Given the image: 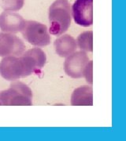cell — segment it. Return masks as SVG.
Returning a JSON list of instances; mask_svg holds the SVG:
<instances>
[{"label":"cell","instance_id":"obj_1","mask_svg":"<svg viewBox=\"0 0 126 141\" xmlns=\"http://www.w3.org/2000/svg\"><path fill=\"white\" fill-rule=\"evenodd\" d=\"M49 33L62 35L69 29L71 24V6L68 0H56L49 8Z\"/></svg>","mask_w":126,"mask_h":141},{"label":"cell","instance_id":"obj_8","mask_svg":"<svg viewBox=\"0 0 126 141\" xmlns=\"http://www.w3.org/2000/svg\"><path fill=\"white\" fill-rule=\"evenodd\" d=\"M25 21L19 13L5 10L0 14V30L2 32L11 34L21 32Z\"/></svg>","mask_w":126,"mask_h":141},{"label":"cell","instance_id":"obj_6","mask_svg":"<svg viewBox=\"0 0 126 141\" xmlns=\"http://www.w3.org/2000/svg\"><path fill=\"white\" fill-rule=\"evenodd\" d=\"M71 15L78 25L92 26L93 24V0H76L72 6Z\"/></svg>","mask_w":126,"mask_h":141},{"label":"cell","instance_id":"obj_10","mask_svg":"<svg viewBox=\"0 0 126 141\" xmlns=\"http://www.w3.org/2000/svg\"><path fill=\"white\" fill-rule=\"evenodd\" d=\"M55 52L61 57H67L73 53L77 47L76 41L69 35H63L54 41Z\"/></svg>","mask_w":126,"mask_h":141},{"label":"cell","instance_id":"obj_13","mask_svg":"<svg viewBox=\"0 0 126 141\" xmlns=\"http://www.w3.org/2000/svg\"><path fill=\"white\" fill-rule=\"evenodd\" d=\"M24 0H0V6L7 11H17L22 8Z\"/></svg>","mask_w":126,"mask_h":141},{"label":"cell","instance_id":"obj_11","mask_svg":"<svg viewBox=\"0 0 126 141\" xmlns=\"http://www.w3.org/2000/svg\"><path fill=\"white\" fill-rule=\"evenodd\" d=\"M73 106H92L93 89L92 86H83L73 91L71 96Z\"/></svg>","mask_w":126,"mask_h":141},{"label":"cell","instance_id":"obj_2","mask_svg":"<svg viewBox=\"0 0 126 141\" xmlns=\"http://www.w3.org/2000/svg\"><path fill=\"white\" fill-rule=\"evenodd\" d=\"M32 104V92L21 82L13 81L7 89L0 92V105L30 106Z\"/></svg>","mask_w":126,"mask_h":141},{"label":"cell","instance_id":"obj_4","mask_svg":"<svg viewBox=\"0 0 126 141\" xmlns=\"http://www.w3.org/2000/svg\"><path fill=\"white\" fill-rule=\"evenodd\" d=\"M21 32L24 39L35 46H46L51 43L47 27L38 21L26 20Z\"/></svg>","mask_w":126,"mask_h":141},{"label":"cell","instance_id":"obj_5","mask_svg":"<svg viewBox=\"0 0 126 141\" xmlns=\"http://www.w3.org/2000/svg\"><path fill=\"white\" fill-rule=\"evenodd\" d=\"M89 61L88 56L84 51H75L65 59L64 63L65 72L73 79L83 78L84 70Z\"/></svg>","mask_w":126,"mask_h":141},{"label":"cell","instance_id":"obj_14","mask_svg":"<svg viewBox=\"0 0 126 141\" xmlns=\"http://www.w3.org/2000/svg\"><path fill=\"white\" fill-rule=\"evenodd\" d=\"M93 62L92 61H90L88 62V63L87 64L86 68L84 70V75L83 77L85 78V79L87 81V82L90 84V85H92L93 83Z\"/></svg>","mask_w":126,"mask_h":141},{"label":"cell","instance_id":"obj_7","mask_svg":"<svg viewBox=\"0 0 126 141\" xmlns=\"http://www.w3.org/2000/svg\"><path fill=\"white\" fill-rule=\"evenodd\" d=\"M25 49L23 41L15 35L0 32V56H20L25 51Z\"/></svg>","mask_w":126,"mask_h":141},{"label":"cell","instance_id":"obj_3","mask_svg":"<svg viewBox=\"0 0 126 141\" xmlns=\"http://www.w3.org/2000/svg\"><path fill=\"white\" fill-rule=\"evenodd\" d=\"M0 75L3 79L13 82L31 75L21 56H8L0 62Z\"/></svg>","mask_w":126,"mask_h":141},{"label":"cell","instance_id":"obj_12","mask_svg":"<svg viewBox=\"0 0 126 141\" xmlns=\"http://www.w3.org/2000/svg\"><path fill=\"white\" fill-rule=\"evenodd\" d=\"M76 45L82 51H93V32L92 31L82 32L77 37Z\"/></svg>","mask_w":126,"mask_h":141},{"label":"cell","instance_id":"obj_9","mask_svg":"<svg viewBox=\"0 0 126 141\" xmlns=\"http://www.w3.org/2000/svg\"><path fill=\"white\" fill-rule=\"evenodd\" d=\"M30 74H39L43 68L47 61L45 53L40 48H33L24 51L21 55Z\"/></svg>","mask_w":126,"mask_h":141}]
</instances>
